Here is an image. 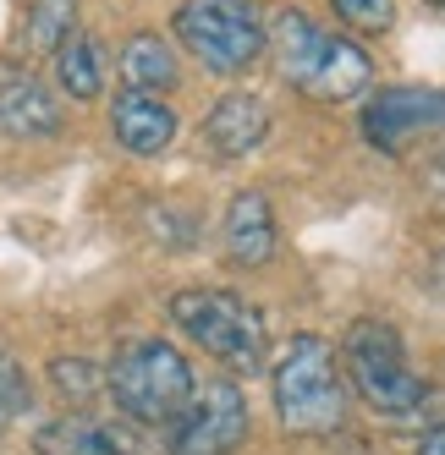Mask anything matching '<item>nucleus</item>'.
Masks as SVG:
<instances>
[{
    "label": "nucleus",
    "mask_w": 445,
    "mask_h": 455,
    "mask_svg": "<svg viewBox=\"0 0 445 455\" xmlns=\"http://www.w3.org/2000/svg\"><path fill=\"white\" fill-rule=\"evenodd\" d=\"M270 138V105L253 88H231L209 105V116L198 121V148L214 165H242L264 148Z\"/></svg>",
    "instance_id": "nucleus-9"
},
{
    "label": "nucleus",
    "mask_w": 445,
    "mask_h": 455,
    "mask_svg": "<svg viewBox=\"0 0 445 455\" xmlns=\"http://www.w3.org/2000/svg\"><path fill=\"white\" fill-rule=\"evenodd\" d=\"M330 12H336V28L341 34H391L396 28V0H330Z\"/></svg>",
    "instance_id": "nucleus-18"
},
{
    "label": "nucleus",
    "mask_w": 445,
    "mask_h": 455,
    "mask_svg": "<svg viewBox=\"0 0 445 455\" xmlns=\"http://www.w3.org/2000/svg\"><path fill=\"white\" fill-rule=\"evenodd\" d=\"M270 401H275V422L292 439H330L346 428L352 411V389L341 379L336 346L325 335H292L275 363H270Z\"/></svg>",
    "instance_id": "nucleus-2"
},
{
    "label": "nucleus",
    "mask_w": 445,
    "mask_h": 455,
    "mask_svg": "<svg viewBox=\"0 0 445 455\" xmlns=\"http://www.w3.org/2000/svg\"><path fill=\"white\" fill-rule=\"evenodd\" d=\"M50 384H55V395L67 401L72 411H83L105 389V368H93L88 356H55V363H50Z\"/></svg>",
    "instance_id": "nucleus-17"
},
{
    "label": "nucleus",
    "mask_w": 445,
    "mask_h": 455,
    "mask_svg": "<svg viewBox=\"0 0 445 455\" xmlns=\"http://www.w3.org/2000/svg\"><path fill=\"white\" fill-rule=\"evenodd\" d=\"M34 455H121V434L88 411H61L34 428Z\"/></svg>",
    "instance_id": "nucleus-15"
},
{
    "label": "nucleus",
    "mask_w": 445,
    "mask_h": 455,
    "mask_svg": "<svg viewBox=\"0 0 445 455\" xmlns=\"http://www.w3.org/2000/svg\"><path fill=\"white\" fill-rule=\"evenodd\" d=\"M22 411H34V379L12 351H0V434L12 428Z\"/></svg>",
    "instance_id": "nucleus-19"
},
{
    "label": "nucleus",
    "mask_w": 445,
    "mask_h": 455,
    "mask_svg": "<svg viewBox=\"0 0 445 455\" xmlns=\"http://www.w3.org/2000/svg\"><path fill=\"white\" fill-rule=\"evenodd\" d=\"M77 34V0H28L17 17V50L28 60H50Z\"/></svg>",
    "instance_id": "nucleus-16"
},
{
    "label": "nucleus",
    "mask_w": 445,
    "mask_h": 455,
    "mask_svg": "<svg viewBox=\"0 0 445 455\" xmlns=\"http://www.w3.org/2000/svg\"><path fill=\"white\" fill-rule=\"evenodd\" d=\"M418 455H445V422H440V428H429V434L418 439Z\"/></svg>",
    "instance_id": "nucleus-20"
},
{
    "label": "nucleus",
    "mask_w": 445,
    "mask_h": 455,
    "mask_svg": "<svg viewBox=\"0 0 445 455\" xmlns=\"http://www.w3.org/2000/svg\"><path fill=\"white\" fill-rule=\"evenodd\" d=\"M440 165H445V143H440Z\"/></svg>",
    "instance_id": "nucleus-23"
},
{
    "label": "nucleus",
    "mask_w": 445,
    "mask_h": 455,
    "mask_svg": "<svg viewBox=\"0 0 445 455\" xmlns=\"http://www.w3.org/2000/svg\"><path fill=\"white\" fill-rule=\"evenodd\" d=\"M171 39L209 77H242L264 55V17L253 0H182L171 12Z\"/></svg>",
    "instance_id": "nucleus-6"
},
{
    "label": "nucleus",
    "mask_w": 445,
    "mask_h": 455,
    "mask_svg": "<svg viewBox=\"0 0 445 455\" xmlns=\"http://www.w3.org/2000/svg\"><path fill=\"white\" fill-rule=\"evenodd\" d=\"M336 363L346 389L385 422H412L424 417V406H434V384L412 368L407 340L391 318H352L336 346Z\"/></svg>",
    "instance_id": "nucleus-3"
},
{
    "label": "nucleus",
    "mask_w": 445,
    "mask_h": 455,
    "mask_svg": "<svg viewBox=\"0 0 445 455\" xmlns=\"http://www.w3.org/2000/svg\"><path fill=\"white\" fill-rule=\"evenodd\" d=\"M171 444L166 455H237L253 434V411H247V395L231 373H214L193 389L187 411L171 422Z\"/></svg>",
    "instance_id": "nucleus-8"
},
{
    "label": "nucleus",
    "mask_w": 445,
    "mask_h": 455,
    "mask_svg": "<svg viewBox=\"0 0 445 455\" xmlns=\"http://www.w3.org/2000/svg\"><path fill=\"white\" fill-rule=\"evenodd\" d=\"M429 275H434V285H445V247L434 252V264H429Z\"/></svg>",
    "instance_id": "nucleus-21"
},
{
    "label": "nucleus",
    "mask_w": 445,
    "mask_h": 455,
    "mask_svg": "<svg viewBox=\"0 0 445 455\" xmlns=\"http://www.w3.org/2000/svg\"><path fill=\"white\" fill-rule=\"evenodd\" d=\"M363 126V143L379 148L385 159H401L418 143H445V88L434 83H391V88H374L368 105L358 116Z\"/></svg>",
    "instance_id": "nucleus-7"
},
{
    "label": "nucleus",
    "mask_w": 445,
    "mask_h": 455,
    "mask_svg": "<svg viewBox=\"0 0 445 455\" xmlns=\"http://www.w3.org/2000/svg\"><path fill=\"white\" fill-rule=\"evenodd\" d=\"M198 389L187 351L166 335H126L105 363V395L133 428H171Z\"/></svg>",
    "instance_id": "nucleus-4"
},
{
    "label": "nucleus",
    "mask_w": 445,
    "mask_h": 455,
    "mask_svg": "<svg viewBox=\"0 0 445 455\" xmlns=\"http://www.w3.org/2000/svg\"><path fill=\"white\" fill-rule=\"evenodd\" d=\"M61 126H67V110H61L55 88L44 77L22 72V67L0 72V132L34 143V138H55Z\"/></svg>",
    "instance_id": "nucleus-12"
},
{
    "label": "nucleus",
    "mask_w": 445,
    "mask_h": 455,
    "mask_svg": "<svg viewBox=\"0 0 445 455\" xmlns=\"http://www.w3.org/2000/svg\"><path fill=\"white\" fill-rule=\"evenodd\" d=\"M50 72H55V88L67 93L72 105H88V100H100L105 93V77H110V60H105V44L93 39V34H77L61 44L50 55Z\"/></svg>",
    "instance_id": "nucleus-13"
},
{
    "label": "nucleus",
    "mask_w": 445,
    "mask_h": 455,
    "mask_svg": "<svg viewBox=\"0 0 445 455\" xmlns=\"http://www.w3.org/2000/svg\"><path fill=\"white\" fill-rule=\"evenodd\" d=\"M264 50L275 55L280 83L292 93H303V100H313V105H352V100H363V93L374 88L368 50L352 34L308 17L303 6H286V12L270 17Z\"/></svg>",
    "instance_id": "nucleus-1"
},
{
    "label": "nucleus",
    "mask_w": 445,
    "mask_h": 455,
    "mask_svg": "<svg viewBox=\"0 0 445 455\" xmlns=\"http://www.w3.org/2000/svg\"><path fill=\"white\" fill-rule=\"evenodd\" d=\"M280 252V225H275V209L259 187L237 192L220 214V258L231 269H264L270 258Z\"/></svg>",
    "instance_id": "nucleus-10"
},
{
    "label": "nucleus",
    "mask_w": 445,
    "mask_h": 455,
    "mask_svg": "<svg viewBox=\"0 0 445 455\" xmlns=\"http://www.w3.org/2000/svg\"><path fill=\"white\" fill-rule=\"evenodd\" d=\"M116 72H121L126 88H138V93H171L176 77H182V60H176L171 39H160V34H149V28H143V34H133V39L121 44Z\"/></svg>",
    "instance_id": "nucleus-14"
},
{
    "label": "nucleus",
    "mask_w": 445,
    "mask_h": 455,
    "mask_svg": "<svg viewBox=\"0 0 445 455\" xmlns=\"http://www.w3.org/2000/svg\"><path fill=\"white\" fill-rule=\"evenodd\" d=\"M176 105H166V93H138L121 88L110 100V138L133 159H160L176 143Z\"/></svg>",
    "instance_id": "nucleus-11"
},
{
    "label": "nucleus",
    "mask_w": 445,
    "mask_h": 455,
    "mask_svg": "<svg viewBox=\"0 0 445 455\" xmlns=\"http://www.w3.org/2000/svg\"><path fill=\"white\" fill-rule=\"evenodd\" d=\"M424 6H434V12H445V0H424Z\"/></svg>",
    "instance_id": "nucleus-22"
},
{
    "label": "nucleus",
    "mask_w": 445,
    "mask_h": 455,
    "mask_svg": "<svg viewBox=\"0 0 445 455\" xmlns=\"http://www.w3.org/2000/svg\"><path fill=\"white\" fill-rule=\"evenodd\" d=\"M171 323L187 346H198L220 373H259L270 356V323L247 297L226 285H187L171 297Z\"/></svg>",
    "instance_id": "nucleus-5"
}]
</instances>
